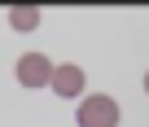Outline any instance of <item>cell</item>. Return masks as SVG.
<instances>
[{
    "instance_id": "6da1fadb",
    "label": "cell",
    "mask_w": 149,
    "mask_h": 127,
    "mask_svg": "<svg viewBox=\"0 0 149 127\" xmlns=\"http://www.w3.org/2000/svg\"><path fill=\"white\" fill-rule=\"evenodd\" d=\"M79 127H118V101L114 96H84L79 101Z\"/></svg>"
},
{
    "instance_id": "7a4b0ae2",
    "label": "cell",
    "mask_w": 149,
    "mask_h": 127,
    "mask_svg": "<svg viewBox=\"0 0 149 127\" xmlns=\"http://www.w3.org/2000/svg\"><path fill=\"white\" fill-rule=\"evenodd\" d=\"M53 61L44 57V53H22L18 57V83L22 88H44V83H53Z\"/></svg>"
},
{
    "instance_id": "3957f363",
    "label": "cell",
    "mask_w": 149,
    "mask_h": 127,
    "mask_svg": "<svg viewBox=\"0 0 149 127\" xmlns=\"http://www.w3.org/2000/svg\"><path fill=\"white\" fill-rule=\"evenodd\" d=\"M57 96H66V101H74V96H79L84 92V70L79 66H57L53 70V83H48Z\"/></svg>"
},
{
    "instance_id": "277c9868",
    "label": "cell",
    "mask_w": 149,
    "mask_h": 127,
    "mask_svg": "<svg viewBox=\"0 0 149 127\" xmlns=\"http://www.w3.org/2000/svg\"><path fill=\"white\" fill-rule=\"evenodd\" d=\"M40 18H44V13H40L35 5H18V9H9V26H13V31H35Z\"/></svg>"
},
{
    "instance_id": "5b68a950",
    "label": "cell",
    "mask_w": 149,
    "mask_h": 127,
    "mask_svg": "<svg viewBox=\"0 0 149 127\" xmlns=\"http://www.w3.org/2000/svg\"><path fill=\"white\" fill-rule=\"evenodd\" d=\"M145 92H149V70H145Z\"/></svg>"
}]
</instances>
